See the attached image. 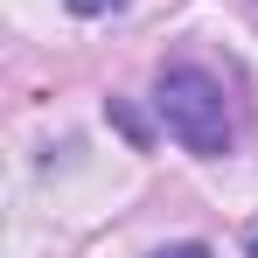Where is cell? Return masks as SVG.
Returning <instances> with one entry per match:
<instances>
[{
  "label": "cell",
  "mask_w": 258,
  "mask_h": 258,
  "mask_svg": "<svg viewBox=\"0 0 258 258\" xmlns=\"http://www.w3.org/2000/svg\"><path fill=\"white\" fill-rule=\"evenodd\" d=\"M154 112H161V126H168L174 147H188V154H230V98L216 84L210 70H196V63H168L161 77H154Z\"/></svg>",
  "instance_id": "6da1fadb"
},
{
  "label": "cell",
  "mask_w": 258,
  "mask_h": 258,
  "mask_svg": "<svg viewBox=\"0 0 258 258\" xmlns=\"http://www.w3.org/2000/svg\"><path fill=\"white\" fill-rule=\"evenodd\" d=\"M105 119H112V126L126 133L133 147H154V133H147V119H140V112H133L126 98H105Z\"/></svg>",
  "instance_id": "7a4b0ae2"
},
{
  "label": "cell",
  "mask_w": 258,
  "mask_h": 258,
  "mask_svg": "<svg viewBox=\"0 0 258 258\" xmlns=\"http://www.w3.org/2000/svg\"><path fill=\"white\" fill-rule=\"evenodd\" d=\"M63 7H70V14H84V21H98V14H119L126 0H63Z\"/></svg>",
  "instance_id": "3957f363"
},
{
  "label": "cell",
  "mask_w": 258,
  "mask_h": 258,
  "mask_svg": "<svg viewBox=\"0 0 258 258\" xmlns=\"http://www.w3.org/2000/svg\"><path fill=\"white\" fill-rule=\"evenodd\" d=\"M154 258H216V251H210V244H196V237H188V244H161Z\"/></svg>",
  "instance_id": "277c9868"
},
{
  "label": "cell",
  "mask_w": 258,
  "mask_h": 258,
  "mask_svg": "<svg viewBox=\"0 0 258 258\" xmlns=\"http://www.w3.org/2000/svg\"><path fill=\"white\" fill-rule=\"evenodd\" d=\"M251 258H258V237H251Z\"/></svg>",
  "instance_id": "5b68a950"
}]
</instances>
